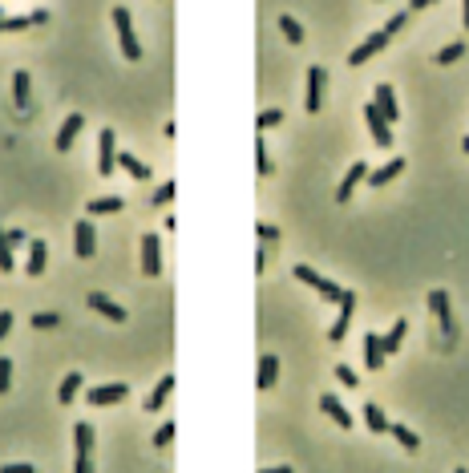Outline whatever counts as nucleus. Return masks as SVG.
<instances>
[{
    "instance_id": "nucleus-50",
    "label": "nucleus",
    "mask_w": 469,
    "mask_h": 473,
    "mask_svg": "<svg viewBox=\"0 0 469 473\" xmlns=\"http://www.w3.org/2000/svg\"><path fill=\"white\" fill-rule=\"evenodd\" d=\"M461 146H465V154H469V134H465V138H461Z\"/></svg>"
},
{
    "instance_id": "nucleus-48",
    "label": "nucleus",
    "mask_w": 469,
    "mask_h": 473,
    "mask_svg": "<svg viewBox=\"0 0 469 473\" xmlns=\"http://www.w3.org/2000/svg\"><path fill=\"white\" fill-rule=\"evenodd\" d=\"M259 473H295L291 465H275V469H259Z\"/></svg>"
},
{
    "instance_id": "nucleus-2",
    "label": "nucleus",
    "mask_w": 469,
    "mask_h": 473,
    "mask_svg": "<svg viewBox=\"0 0 469 473\" xmlns=\"http://www.w3.org/2000/svg\"><path fill=\"white\" fill-rule=\"evenodd\" d=\"M113 29H117V41H122L126 61H138V57H142V45H138V37H134V17H129L126 4L113 8Z\"/></svg>"
},
{
    "instance_id": "nucleus-13",
    "label": "nucleus",
    "mask_w": 469,
    "mask_h": 473,
    "mask_svg": "<svg viewBox=\"0 0 469 473\" xmlns=\"http://www.w3.org/2000/svg\"><path fill=\"white\" fill-rule=\"evenodd\" d=\"M368 174H372V170H368L364 162H352V166H348V174H344V182H340V190H336V202H340V207L352 198V190H356V186H360L364 179H368Z\"/></svg>"
},
{
    "instance_id": "nucleus-38",
    "label": "nucleus",
    "mask_w": 469,
    "mask_h": 473,
    "mask_svg": "<svg viewBox=\"0 0 469 473\" xmlns=\"http://www.w3.org/2000/svg\"><path fill=\"white\" fill-rule=\"evenodd\" d=\"M336 376H340V384H348V389H356V384H360V376H356L348 364H336Z\"/></svg>"
},
{
    "instance_id": "nucleus-27",
    "label": "nucleus",
    "mask_w": 469,
    "mask_h": 473,
    "mask_svg": "<svg viewBox=\"0 0 469 473\" xmlns=\"http://www.w3.org/2000/svg\"><path fill=\"white\" fill-rule=\"evenodd\" d=\"M122 207H126V202H122L117 195H110V198H94L85 211H89V219H97V214H117Z\"/></svg>"
},
{
    "instance_id": "nucleus-26",
    "label": "nucleus",
    "mask_w": 469,
    "mask_h": 473,
    "mask_svg": "<svg viewBox=\"0 0 469 473\" xmlns=\"http://www.w3.org/2000/svg\"><path fill=\"white\" fill-rule=\"evenodd\" d=\"M117 166L126 170L129 179H138V182H146V179H150V166H146V162H138L134 154H117Z\"/></svg>"
},
{
    "instance_id": "nucleus-24",
    "label": "nucleus",
    "mask_w": 469,
    "mask_h": 473,
    "mask_svg": "<svg viewBox=\"0 0 469 473\" xmlns=\"http://www.w3.org/2000/svg\"><path fill=\"white\" fill-rule=\"evenodd\" d=\"M364 425H368V433H388V417L380 413L376 401H364Z\"/></svg>"
},
{
    "instance_id": "nucleus-28",
    "label": "nucleus",
    "mask_w": 469,
    "mask_h": 473,
    "mask_svg": "<svg viewBox=\"0 0 469 473\" xmlns=\"http://www.w3.org/2000/svg\"><path fill=\"white\" fill-rule=\"evenodd\" d=\"M275 376H279V360H275V356H263V360H259V389H271Z\"/></svg>"
},
{
    "instance_id": "nucleus-45",
    "label": "nucleus",
    "mask_w": 469,
    "mask_h": 473,
    "mask_svg": "<svg viewBox=\"0 0 469 473\" xmlns=\"http://www.w3.org/2000/svg\"><path fill=\"white\" fill-rule=\"evenodd\" d=\"M8 332H13V311L4 308V311H0V340H4Z\"/></svg>"
},
{
    "instance_id": "nucleus-20",
    "label": "nucleus",
    "mask_w": 469,
    "mask_h": 473,
    "mask_svg": "<svg viewBox=\"0 0 469 473\" xmlns=\"http://www.w3.org/2000/svg\"><path fill=\"white\" fill-rule=\"evenodd\" d=\"M364 364L368 368H385V344L376 332H364Z\"/></svg>"
},
{
    "instance_id": "nucleus-12",
    "label": "nucleus",
    "mask_w": 469,
    "mask_h": 473,
    "mask_svg": "<svg viewBox=\"0 0 469 473\" xmlns=\"http://www.w3.org/2000/svg\"><path fill=\"white\" fill-rule=\"evenodd\" d=\"M142 271L146 276H162V239L158 235H142Z\"/></svg>"
},
{
    "instance_id": "nucleus-33",
    "label": "nucleus",
    "mask_w": 469,
    "mask_h": 473,
    "mask_svg": "<svg viewBox=\"0 0 469 473\" xmlns=\"http://www.w3.org/2000/svg\"><path fill=\"white\" fill-rule=\"evenodd\" d=\"M255 170L263 179L271 174V158H267V146H263V134H259V142H255Z\"/></svg>"
},
{
    "instance_id": "nucleus-47",
    "label": "nucleus",
    "mask_w": 469,
    "mask_h": 473,
    "mask_svg": "<svg viewBox=\"0 0 469 473\" xmlns=\"http://www.w3.org/2000/svg\"><path fill=\"white\" fill-rule=\"evenodd\" d=\"M429 4H437V0H413V4H409V8H413V13H417V8H429Z\"/></svg>"
},
{
    "instance_id": "nucleus-25",
    "label": "nucleus",
    "mask_w": 469,
    "mask_h": 473,
    "mask_svg": "<svg viewBox=\"0 0 469 473\" xmlns=\"http://www.w3.org/2000/svg\"><path fill=\"white\" fill-rule=\"evenodd\" d=\"M81 380H85V376L77 372V368H73V372L65 376L61 380V389H57V401H61V405H69V401H77V392H81Z\"/></svg>"
},
{
    "instance_id": "nucleus-7",
    "label": "nucleus",
    "mask_w": 469,
    "mask_h": 473,
    "mask_svg": "<svg viewBox=\"0 0 469 473\" xmlns=\"http://www.w3.org/2000/svg\"><path fill=\"white\" fill-rule=\"evenodd\" d=\"M364 122H368L372 142H376V146H392V122L376 110V101H368V105H364Z\"/></svg>"
},
{
    "instance_id": "nucleus-5",
    "label": "nucleus",
    "mask_w": 469,
    "mask_h": 473,
    "mask_svg": "<svg viewBox=\"0 0 469 473\" xmlns=\"http://www.w3.org/2000/svg\"><path fill=\"white\" fill-rule=\"evenodd\" d=\"M429 311L441 320L445 340H453V336H457V320H453V311H449V295L441 292V287H433V292H429Z\"/></svg>"
},
{
    "instance_id": "nucleus-8",
    "label": "nucleus",
    "mask_w": 469,
    "mask_h": 473,
    "mask_svg": "<svg viewBox=\"0 0 469 473\" xmlns=\"http://www.w3.org/2000/svg\"><path fill=\"white\" fill-rule=\"evenodd\" d=\"M323 82H328L323 65H311V69H307V101H304L307 114H320V110H323Z\"/></svg>"
},
{
    "instance_id": "nucleus-39",
    "label": "nucleus",
    "mask_w": 469,
    "mask_h": 473,
    "mask_svg": "<svg viewBox=\"0 0 469 473\" xmlns=\"http://www.w3.org/2000/svg\"><path fill=\"white\" fill-rule=\"evenodd\" d=\"M170 198H174V182H166V186H158V190H154V207H166Z\"/></svg>"
},
{
    "instance_id": "nucleus-44",
    "label": "nucleus",
    "mask_w": 469,
    "mask_h": 473,
    "mask_svg": "<svg viewBox=\"0 0 469 473\" xmlns=\"http://www.w3.org/2000/svg\"><path fill=\"white\" fill-rule=\"evenodd\" d=\"M4 235H8V247H13V251H16V247H25V243H32L25 231H4Z\"/></svg>"
},
{
    "instance_id": "nucleus-9",
    "label": "nucleus",
    "mask_w": 469,
    "mask_h": 473,
    "mask_svg": "<svg viewBox=\"0 0 469 473\" xmlns=\"http://www.w3.org/2000/svg\"><path fill=\"white\" fill-rule=\"evenodd\" d=\"M385 45H388V33H385V29L368 33V37H364V41H360V45H356L352 53H348V65H364V61H368V57H376V53L385 49Z\"/></svg>"
},
{
    "instance_id": "nucleus-40",
    "label": "nucleus",
    "mask_w": 469,
    "mask_h": 473,
    "mask_svg": "<svg viewBox=\"0 0 469 473\" xmlns=\"http://www.w3.org/2000/svg\"><path fill=\"white\" fill-rule=\"evenodd\" d=\"M404 20H409V13H392V17H388V25H385V33L392 37V33H401L404 29Z\"/></svg>"
},
{
    "instance_id": "nucleus-29",
    "label": "nucleus",
    "mask_w": 469,
    "mask_h": 473,
    "mask_svg": "<svg viewBox=\"0 0 469 473\" xmlns=\"http://www.w3.org/2000/svg\"><path fill=\"white\" fill-rule=\"evenodd\" d=\"M279 33L288 37L291 45H304V29H300V20H295V17H288V13L279 17Z\"/></svg>"
},
{
    "instance_id": "nucleus-31",
    "label": "nucleus",
    "mask_w": 469,
    "mask_h": 473,
    "mask_svg": "<svg viewBox=\"0 0 469 473\" xmlns=\"http://www.w3.org/2000/svg\"><path fill=\"white\" fill-rule=\"evenodd\" d=\"M0 271H4V276H8V271H16L13 247H8V235H4V227H0Z\"/></svg>"
},
{
    "instance_id": "nucleus-34",
    "label": "nucleus",
    "mask_w": 469,
    "mask_h": 473,
    "mask_svg": "<svg viewBox=\"0 0 469 473\" xmlns=\"http://www.w3.org/2000/svg\"><path fill=\"white\" fill-rule=\"evenodd\" d=\"M57 324H61L57 311H37V316H32V328H41V332H49V328H57Z\"/></svg>"
},
{
    "instance_id": "nucleus-43",
    "label": "nucleus",
    "mask_w": 469,
    "mask_h": 473,
    "mask_svg": "<svg viewBox=\"0 0 469 473\" xmlns=\"http://www.w3.org/2000/svg\"><path fill=\"white\" fill-rule=\"evenodd\" d=\"M0 473H37V465H29V461H13V465H0Z\"/></svg>"
},
{
    "instance_id": "nucleus-15",
    "label": "nucleus",
    "mask_w": 469,
    "mask_h": 473,
    "mask_svg": "<svg viewBox=\"0 0 469 473\" xmlns=\"http://www.w3.org/2000/svg\"><path fill=\"white\" fill-rule=\"evenodd\" d=\"M89 308L101 311V316H105V320H113V324H126V308H122V304H113L110 295L89 292Z\"/></svg>"
},
{
    "instance_id": "nucleus-11",
    "label": "nucleus",
    "mask_w": 469,
    "mask_h": 473,
    "mask_svg": "<svg viewBox=\"0 0 469 473\" xmlns=\"http://www.w3.org/2000/svg\"><path fill=\"white\" fill-rule=\"evenodd\" d=\"M352 311H356V292H344V299H340V316H336V324L328 328V340H332V344L344 340V332H348V324H352Z\"/></svg>"
},
{
    "instance_id": "nucleus-6",
    "label": "nucleus",
    "mask_w": 469,
    "mask_h": 473,
    "mask_svg": "<svg viewBox=\"0 0 469 473\" xmlns=\"http://www.w3.org/2000/svg\"><path fill=\"white\" fill-rule=\"evenodd\" d=\"M113 170H117V138H113V130H101V138H97V174L105 179Z\"/></svg>"
},
{
    "instance_id": "nucleus-10",
    "label": "nucleus",
    "mask_w": 469,
    "mask_h": 473,
    "mask_svg": "<svg viewBox=\"0 0 469 473\" xmlns=\"http://www.w3.org/2000/svg\"><path fill=\"white\" fill-rule=\"evenodd\" d=\"M129 396V384H122V380H113V384H97V389H89L85 392V401L89 405H117V401H126Z\"/></svg>"
},
{
    "instance_id": "nucleus-46",
    "label": "nucleus",
    "mask_w": 469,
    "mask_h": 473,
    "mask_svg": "<svg viewBox=\"0 0 469 473\" xmlns=\"http://www.w3.org/2000/svg\"><path fill=\"white\" fill-rule=\"evenodd\" d=\"M29 17H32V25H45V20H49V13H45V8H32Z\"/></svg>"
},
{
    "instance_id": "nucleus-35",
    "label": "nucleus",
    "mask_w": 469,
    "mask_h": 473,
    "mask_svg": "<svg viewBox=\"0 0 469 473\" xmlns=\"http://www.w3.org/2000/svg\"><path fill=\"white\" fill-rule=\"evenodd\" d=\"M279 122H283V110H263V114H259V134L279 126Z\"/></svg>"
},
{
    "instance_id": "nucleus-22",
    "label": "nucleus",
    "mask_w": 469,
    "mask_h": 473,
    "mask_svg": "<svg viewBox=\"0 0 469 473\" xmlns=\"http://www.w3.org/2000/svg\"><path fill=\"white\" fill-rule=\"evenodd\" d=\"M170 392H174V376L166 372L158 380V384H154V392H150V401H146V408H150V413H158L162 405H166V396H170Z\"/></svg>"
},
{
    "instance_id": "nucleus-14",
    "label": "nucleus",
    "mask_w": 469,
    "mask_h": 473,
    "mask_svg": "<svg viewBox=\"0 0 469 473\" xmlns=\"http://www.w3.org/2000/svg\"><path fill=\"white\" fill-rule=\"evenodd\" d=\"M372 101H376V110H380V114H385L388 122H397V117H401V105H397V93H392V85H388V82L376 85Z\"/></svg>"
},
{
    "instance_id": "nucleus-41",
    "label": "nucleus",
    "mask_w": 469,
    "mask_h": 473,
    "mask_svg": "<svg viewBox=\"0 0 469 473\" xmlns=\"http://www.w3.org/2000/svg\"><path fill=\"white\" fill-rule=\"evenodd\" d=\"M255 235L263 239V243H275V239H279V231H275L271 223H259V227H255Z\"/></svg>"
},
{
    "instance_id": "nucleus-49",
    "label": "nucleus",
    "mask_w": 469,
    "mask_h": 473,
    "mask_svg": "<svg viewBox=\"0 0 469 473\" xmlns=\"http://www.w3.org/2000/svg\"><path fill=\"white\" fill-rule=\"evenodd\" d=\"M461 20H465V29H469V0H461Z\"/></svg>"
},
{
    "instance_id": "nucleus-21",
    "label": "nucleus",
    "mask_w": 469,
    "mask_h": 473,
    "mask_svg": "<svg viewBox=\"0 0 469 473\" xmlns=\"http://www.w3.org/2000/svg\"><path fill=\"white\" fill-rule=\"evenodd\" d=\"M397 174H404V158H388L380 170H372L368 174V186H385V182H392Z\"/></svg>"
},
{
    "instance_id": "nucleus-19",
    "label": "nucleus",
    "mask_w": 469,
    "mask_h": 473,
    "mask_svg": "<svg viewBox=\"0 0 469 473\" xmlns=\"http://www.w3.org/2000/svg\"><path fill=\"white\" fill-rule=\"evenodd\" d=\"M45 263H49V247H45V239H32V243H29V263H25V271L37 279V276H45Z\"/></svg>"
},
{
    "instance_id": "nucleus-32",
    "label": "nucleus",
    "mask_w": 469,
    "mask_h": 473,
    "mask_svg": "<svg viewBox=\"0 0 469 473\" xmlns=\"http://www.w3.org/2000/svg\"><path fill=\"white\" fill-rule=\"evenodd\" d=\"M461 53H465V41H453V45H445V49L437 53V65H453Z\"/></svg>"
},
{
    "instance_id": "nucleus-51",
    "label": "nucleus",
    "mask_w": 469,
    "mask_h": 473,
    "mask_svg": "<svg viewBox=\"0 0 469 473\" xmlns=\"http://www.w3.org/2000/svg\"><path fill=\"white\" fill-rule=\"evenodd\" d=\"M4 25H8V20H4V17H0V29H4Z\"/></svg>"
},
{
    "instance_id": "nucleus-30",
    "label": "nucleus",
    "mask_w": 469,
    "mask_h": 473,
    "mask_svg": "<svg viewBox=\"0 0 469 473\" xmlns=\"http://www.w3.org/2000/svg\"><path fill=\"white\" fill-rule=\"evenodd\" d=\"M388 433H392V437L401 441L404 449H417V445H420V437L413 433V429H409V425H388Z\"/></svg>"
},
{
    "instance_id": "nucleus-52",
    "label": "nucleus",
    "mask_w": 469,
    "mask_h": 473,
    "mask_svg": "<svg viewBox=\"0 0 469 473\" xmlns=\"http://www.w3.org/2000/svg\"><path fill=\"white\" fill-rule=\"evenodd\" d=\"M457 473H465V465H461V469H457Z\"/></svg>"
},
{
    "instance_id": "nucleus-3",
    "label": "nucleus",
    "mask_w": 469,
    "mask_h": 473,
    "mask_svg": "<svg viewBox=\"0 0 469 473\" xmlns=\"http://www.w3.org/2000/svg\"><path fill=\"white\" fill-rule=\"evenodd\" d=\"M295 279L307 283V287H316L323 299H336V304L344 299V292H348V287H340V283H332V279H323L320 271H316V267H307V263H295Z\"/></svg>"
},
{
    "instance_id": "nucleus-17",
    "label": "nucleus",
    "mask_w": 469,
    "mask_h": 473,
    "mask_svg": "<svg viewBox=\"0 0 469 473\" xmlns=\"http://www.w3.org/2000/svg\"><path fill=\"white\" fill-rule=\"evenodd\" d=\"M320 408H323V413H328V417H332V421L340 425V429H352V413H348V408L340 405V396H336V392H323V396H320Z\"/></svg>"
},
{
    "instance_id": "nucleus-4",
    "label": "nucleus",
    "mask_w": 469,
    "mask_h": 473,
    "mask_svg": "<svg viewBox=\"0 0 469 473\" xmlns=\"http://www.w3.org/2000/svg\"><path fill=\"white\" fill-rule=\"evenodd\" d=\"M73 255H77V259H94L97 255L94 219H77V227H73Z\"/></svg>"
},
{
    "instance_id": "nucleus-36",
    "label": "nucleus",
    "mask_w": 469,
    "mask_h": 473,
    "mask_svg": "<svg viewBox=\"0 0 469 473\" xmlns=\"http://www.w3.org/2000/svg\"><path fill=\"white\" fill-rule=\"evenodd\" d=\"M8 384H13V360L0 356V396L8 392Z\"/></svg>"
},
{
    "instance_id": "nucleus-42",
    "label": "nucleus",
    "mask_w": 469,
    "mask_h": 473,
    "mask_svg": "<svg viewBox=\"0 0 469 473\" xmlns=\"http://www.w3.org/2000/svg\"><path fill=\"white\" fill-rule=\"evenodd\" d=\"M32 17H8V25H4V33H20V29H29Z\"/></svg>"
},
{
    "instance_id": "nucleus-1",
    "label": "nucleus",
    "mask_w": 469,
    "mask_h": 473,
    "mask_svg": "<svg viewBox=\"0 0 469 473\" xmlns=\"http://www.w3.org/2000/svg\"><path fill=\"white\" fill-rule=\"evenodd\" d=\"M73 473H94V429L85 421L73 425Z\"/></svg>"
},
{
    "instance_id": "nucleus-37",
    "label": "nucleus",
    "mask_w": 469,
    "mask_h": 473,
    "mask_svg": "<svg viewBox=\"0 0 469 473\" xmlns=\"http://www.w3.org/2000/svg\"><path fill=\"white\" fill-rule=\"evenodd\" d=\"M170 441H174V421H166V425L158 429V433H154V445H158V449H166Z\"/></svg>"
},
{
    "instance_id": "nucleus-18",
    "label": "nucleus",
    "mask_w": 469,
    "mask_h": 473,
    "mask_svg": "<svg viewBox=\"0 0 469 473\" xmlns=\"http://www.w3.org/2000/svg\"><path fill=\"white\" fill-rule=\"evenodd\" d=\"M13 101H16V110H29L32 105V77L25 73V69H16L13 73Z\"/></svg>"
},
{
    "instance_id": "nucleus-16",
    "label": "nucleus",
    "mask_w": 469,
    "mask_h": 473,
    "mask_svg": "<svg viewBox=\"0 0 469 473\" xmlns=\"http://www.w3.org/2000/svg\"><path fill=\"white\" fill-rule=\"evenodd\" d=\"M81 126H85V114H69V117H65V126L57 130V142H53V146L61 150V154H69V146H73V138L81 134Z\"/></svg>"
},
{
    "instance_id": "nucleus-23",
    "label": "nucleus",
    "mask_w": 469,
    "mask_h": 473,
    "mask_svg": "<svg viewBox=\"0 0 469 473\" xmlns=\"http://www.w3.org/2000/svg\"><path fill=\"white\" fill-rule=\"evenodd\" d=\"M404 332H409V320H397V324L388 328L385 336H380V344H385V356H392V352H397V348H401V340H404Z\"/></svg>"
}]
</instances>
